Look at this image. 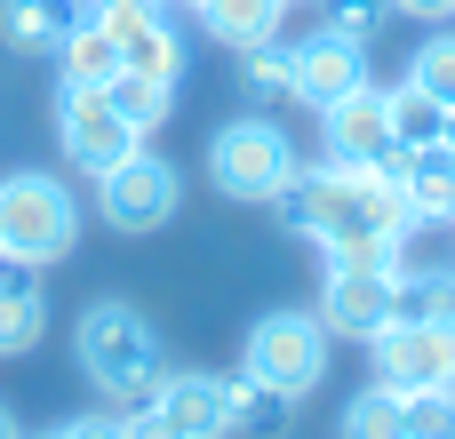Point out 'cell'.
I'll list each match as a JSON object with an SVG mask.
<instances>
[{"label":"cell","mask_w":455,"mask_h":439,"mask_svg":"<svg viewBox=\"0 0 455 439\" xmlns=\"http://www.w3.org/2000/svg\"><path fill=\"white\" fill-rule=\"evenodd\" d=\"M272 216H280V232L312 240L328 264H384V272L400 256V232L416 224L392 160H368V168H336V160L296 168L272 192Z\"/></svg>","instance_id":"obj_1"},{"label":"cell","mask_w":455,"mask_h":439,"mask_svg":"<svg viewBox=\"0 0 455 439\" xmlns=\"http://www.w3.org/2000/svg\"><path fill=\"white\" fill-rule=\"evenodd\" d=\"M72 360H80V376H88L112 408H144V400L160 392V376H168V352H160L152 320H144L136 304H120V296H96V304L72 320Z\"/></svg>","instance_id":"obj_2"},{"label":"cell","mask_w":455,"mask_h":439,"mask_svg":"<svg viewBox=\"0 0 455 439\" xmlns=\"http://www.w3.org/2000/svg\"><path fill=\"white\" fill-rule=\"evenodd\" d=\"M72 248H80V200H72V184L48 176V168L0 176V256L48 272V264H64Z\"/></svg>","instance_id":"obj_3"},{"label":"cell","mask_w":455,"mask_h":439,"mask_svg":"<svg viewBox=\"0 0 455 439\" xmlns=\"http://www.w3.org/2000/svg\"><path fill=\"white\" fill-rule=\"evenodd\" d=\"M296 168H304V160H296V144H288V128H280L272 112H240V120H224V128L208 136V184H216L224 200L272 208V192H280Z\"/></svg>","instance_id":"obj_4"},{"label":"cell","mask_w":455,"mask_h":439,"mask_svg":"<svg viewBox=\"0 0 455 439\" xmlns=\"http://www.w3.org/2000/svg\"><path fill=\"white\" fill-rule=\"evenodd\" d=\"M240 376L248 384H272L288 400H312L328 384V328L320 312H264L240 344Z\"/></svg>","instance_id":"obj_5"},{"label":"cell","mask_w":455,"mask_h":439,"mask_svg":"<svg viewBox=\"0 0 455 439\" xmlns=\"http://www.w3.org/2000/svg\"><path fill=\"white\" fill-rule=\"evenodd\" d=\"M176 208H184V176H176V160H160L152 144H136L120 168L96 176V216H104L112 232H128V240L168 232Z\"/></svg>","instance_id":"obj_6"},{"label":"cell","mask_w":455,"mask_h":439,"mask_svg":"<svg viewBox=\"0 0 455 439\" xmlns=\"http://www.w3.org/2000/svg\"><path fill=\"white\" fill-rule=\"evenodd\" d=\"M368 368L392 392H455V320H384L368 336Z\"/></svg>","instance_id":"obj_7"},{"label":"cell","mask_w":455,"mask_h":439,"mask_svg":"<svg viewBox=\"0 0 455 439\" xmlns=\"http://www.w3.org/2000/svg\"><path fill=\"white\" fill-rule=\"evenodd\" d=\"M56 144H64V160H72V168L104 176V168H120L144 136L120 120V104H112L104 88H64V104H56Z\"/></svg>","instance_id":"obj_8"},{"label":"cell","mask_w":455,"mask_h":439,"mask_svg":"<svg viewBox=\"0 0 455 439\" xmlns=\"http://www.w3.org/2000/svg\"><path fill=\"white\" fill-rule=\"evenodd\" d=\"M384 320H392V272L384 264H328V280H320L328 344H368Z\"/></svg>","instance_id":"obj_9"},{"label":"cell","mask_w":455,"mask_h":439,"mask_svg":"<svg viewBox=\"0 0 455 439\" xmlns=\"http://www.w3.org/2000/svg\"><path fill=\"white\" fill-rule=\"evenodd\" d=\"M384 152H392V112H384V88H376V80L352 88V96H336V104H320V160L368 168V160H384Z\"/></svg>","instance_id":"obj_10"},{"label":"cell","mask_w":455,"mask_h":439,"mask_svg":"<svg viewBox=\"0 0 455 439\" xmlns=\"http://www.w3.org/2000/svg\"><path fill=\"white\" fill-rule=\"evenodd\" d=\"M288 56H296V104H312V112L368 88V40H344L320 24L312 40H288Z\"/></svg>","instance_id":"obj_11"},{"label":"cell","mask_w":455,"mask_h":439,"mask_svg":"<svg viewBox=\"0 0 455 439\" xmlns=\"http://www.w3.org/2000/svg\"><path fill=\"white\" fill-rule=\"evenodd\" d=\"M232 376H208V368H168L160 376V392H152V408L176 424L184 439H232Z\"/></svg>","instance_id":"obj_12"},{"label":"cell","mask_w":455,"mask_h":439,"mask_svg":"<svg viewBox=\"0 0 455 439\" xmlns=\"http://www.w3.org/2000/svg\"><path fill=\"white\" fill-rule=\"evenodd\" d=\"M400 192H408V216L416 224H455V144H424V152H384Z\"/></svg>","instance_id":"obj_13"},{"label":"cell","mask_w":455,"mask_h":439,"mask_svg":"<svg viewBox=\"0 0 455 439\" xmlns=\"http://www.w3.org/2000/svg\"><path fill=\"white\" fill-rule=\"evenodd\" d=\"M48 56H56V80H64V88H104V80L120 72V48H112V32L96 24V8H88V16H72V24H64V40H56Z\"/></svg>","instance_id":"obj_14"},{"label":"cell","mask_w":455,"mask_h":439,"mask_svg":"<svg viewBox=\"0 0 455 439\" xmlns=\"http://www.w3.org/2000/svg\"><path fill=\"white\" fill-rule=\"evenodd\" d=\"M40 336H48V296H40L32 264H8L0 272V360H24Z\"/></svg>","instance_id":"obj_15"},{"label":"cell","mask_w":455,"mask_h":439,"mask_svg":"<svg viewBox=\"0 0 455 439\" xmlns=\"http://www.w3.org/2000/svg\"><path fill=\"white\" fill-rule=\"evenodd\" d=\"M392 320H455V264L416 256L392 272Z\"/></svg>","instance_id":"obj_16"},{"label":"cell","mask_w":455,"mask_h":439,"mask_svg":"<svg viewBox=\"0 0 455 439\" xmlns=\"http://www.w3.org/2000/svg\"><path fill=\"white\" fill-rule=\"evenodd\" d=\"M200 24H208V40H224V48L240 56V48H256V40H280L288 0H200Z\"/></svg>","instance_id":"obj_17"},{"label":"cell","mask_w":455,"mask_h":439,"mask_svg":"<svg viewBox=\"0 0 455 439\" xmlns=\"http://www.w3.org/2000/svg\"><path fill=\"white\" fill-rule=\"evenodd\" d=\"M384 112H392V152H424V144H440V136H448V104H432L416 80L384 88Z\"/></svg>","instance_id":"obj_18"},{"label":"cell","mask_w":455,"mask_h":439,"mask_svg":"<svg viewBox=\"0 0 455 439\" xmlns=\"http://www.w3.org/2000/svg\"><path fill=\"white\" fill-rule=\"evenodd\" d=\"M104 96L120 104V120H128L136 136H152V128H160V120L176 112V88H168V80H152V72H128V64H120V72L104 80Z\"/></svg>","instance_id":"obj_19"},{"label":"cell","mask_w":455,"mask_h":439,"mask_svg":"<svg viewBox=\"0 0 455 439\" xmlns=\"http://www.w3.org/2000/svg\"><path fill=\"white\" fill-rule=\"evenodd\" d=\"M240 88H248L256 104H288V96H296V56H288V40L240 48Z\"/></svg>","instance_id":"obj_20"},{"label":"cell","mask_w":455,"mask_h":439,"mask_svg":"<svg viewBox=\"0 0 455 439\" xmlns=\"http://www.w3.org/2000/svg\"><path fill=\"white\" fill-rule=\"evenodd\" d=\"M336 439H408V424H400V392L368 376V392H352V400H344Z\"/></svg>","instance_id":"obj_21"},{"label":"cell","mask_w":455,"mask_h":439,"mask_svg":"<svg viewBox=\"0 0 455 439\" xmlns=\"http://www.w3.org/2000/svg\"><path fill=\"white\" fill-rule=\"evenodd\" d=\"M288 416H296V400H288V392H272V384H248V376H240V392H232V432H248V439H288Z\"/></svg>","instance_id":"obj_22"},{"label":"cell","mask_w":455,"mask_h":439,"mask_svg":"<svg viewBox=\"0 0 455 439\" xmlns=\"http://www.w3.org/2000/svg\"><path fill=\"white\" fill-rule=\"evenodd\" d=\"M408 80H416L432 104H448V112H455V32H448V24H432V40H416Z\"/></svg>","instance_id":"obj_23"},{"label":"cell","mask_w":455,"mask_h":439,"mask_svg":"<svg viewBox=\"0 0 455 439\" xmlns=\"http://www.w3.org/2000/svg\"><path fill=\"white\" fill-rule=\"evenodd\" d=\"M408 439H455V392H400Z\"/></svg>","instance_id":"obj_24"},{"label":"cell","mask_w":455,"mask_h":439,"mask_svg":"<svg viewBox=\"0 0 455 439\" xmlns=\"http://www.w3.org/2000/svg\"><path fill=\"white\" fill-rule=\"evenodd\" d=\"M320 16H328V32H344V40H368V48H376V32H384L392 0H320Z\"/></svg>","instance_id":"obj_25"},{"label":"cell","mask_w":455,"mask_h":439,"mask_svg":"<svg viewBox=\"0 0 455 439\" xmlns=\"http://www.w3.org/2000/svg\"><path fill=\"white\" fill-rule=\"evenodd\" d=\"M120 439H184V432H176V424L144 400V408H120Z\"/></svg>","instance_id":"obj_26"},{"label":"cell","mask_w":455,"mask_h":439,"mask_svg":"<svg viewBox=\"0 0 455 439\" xmlns=\"http://www.w3.org/2000/svg\"><path fill=\"white\" fill-rule=\"evenodd\" d=\"M64 439H120V416H112V408H96V416H72V424H64Z\"/></svg>","instance_id":"obj_27"},{"label":"cell","mask_w":455,"mask_h":439,"mask_svg":"<svg viewBox=\"0 0 455 439\" xmlns=\"http://www.w3.org/2000/svg\"><path fill=\"white\" fill-rule=\"evenodd\" d=\"M392 16H416V24L432 32V24H448V16H455V0H392Z\"/></svg>","instance_id":"obj_28"},{"label":"cell","mask_w":455,"mask_h":439,"mask_svg":"<svg viewBox=\"0 0 455 439\" xmlns=\"http://www.w3.org/2000/svg\"><path fill=\"white\" fill-rule=\"evenodd\" d=\"M0 439H24V432H16V416H8V400H0Z\"/></svg>","instance_id":"obj_29"},{"label":"cell","mask_w":455,"mask_h":439,"mask_svg":"<svg viewBox=\"0 0 455 439\" xmlns=\"http://www.w3.org/2000/svg\"><path fill=\"white\" fill-rule=\"evenodd\" d=\"M440 144H455V112H448V136H440Z\"/></svg>","instance_id":"obj_30"},{"label":"cell","mask_w":455,"mask_h":439,"mask_svg":"<svg viewBox=\"0 0 455 439\" xmlns=\"http://www.w3.org/2000/svg\"><path fill=\"white\" fill-rule=\"evenodd\" d=\"M176 8H200V0H176Z\"/></svg>","instance_id":"obj_31"},{"label":"cell","mask_w":455,"mask_h":439,"mask_svg":"<svg viewBox=\"0 0 455 439\" xmlns=\"http://www.w3.org/2000/svg\"><path fill=\"white\" fill-rule=\"evenodd\" d=\"M48 439H64V432H48Z\"/></svg>","instance_id":"obj_32"},{"label":"cell","mask_w":455,"mask_h":439,"mask_svg":"<svg viewBox=\"0 0 455 439\" xmlns=\"http://www.w3.org/2000/svg\"><path fill=\"white\" fill-rule=\"evenodd\" d=\"M0 264H8V256H0Z\"/></svg>","instance_id":"obj_33"},{"label":"cell","mask_w":455,"mask_h":439,"mask_svg":"<svg viewBox=\"0 0 455 439\" xmlns=\"http://www.w3.org/2000/svg\"><path fill=\"white\" fill-rule=\"evenodd\" d=\"M288 8H296V0H288Z\"/></svg>","instance_id":"obj_34"}]
</instances>
